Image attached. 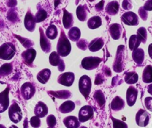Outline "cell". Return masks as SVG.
Segmentation results:
<instances>
[{"label":"cell","mask_w":152,"mask_h":128,"mask_svg":"<svg viewBox=\"0 0 152 128\" xmlns=\"http://www.w3.org/2000/svg\"><path fill=\"white\" fill-rule=\"evenodd\" d=\"M57 53L61 57H66L71 53V45L66 35L64 33L63 30H61L60 37L57 43Z\"/></svg>","instance_id":"6da1fadb"},{"label":"cell","mask_w":152,"mask_h":128,"mask_svg":"<svg viewBox=\"0 0 152 128\" xmlns=\"http://www.w3.org/2000/svg\"><path fill=\"white\" fill-rule=\"evenodd\" d=\"M16 54V48L11 43H5L0 46V59L8 60L12 59Z\"/></svg>","instance_id":"7a4b0ae2"},{"label":"cell","mask_w":152,"mask_h":128,"mask_svg":"<svg viewBox=\"0 0 152 128\" xmlns=\"http://www.w3.org/2000/svg\"><path fill=\"white\" fill-rule=\"evenodd\" d=\"M79 89L85 98L87 99L91 90V80L88 75L82 76L79 80Z\"/></svg>","instance_id":"3957f363"},{"label":"cell","mask_w":152,"mask_h":128,"mask_svg":"<svg viewBox=\"0 0 152 128\" xmlns=\"http://www.w3.org/2000/svg\"><path fill=\"white\" fill-rule=\"evenodd\" d=\"M8 115L10 121L13 123H19L22 118V112L17 103L13 102L8 109Z\"/></svg>","instance_id":"277c9868"},{"label":"cell","mask_w":152,"mask_h":128,"mask_svg":"<svg viewBox=\"0 0 152 128\" xmlns=\"http://www.w3.org/2000/svg\"><path fill=\"white\" fill-rule=\"evenodd\" d=\"M102 59L97 57H87L83 59L81 65L86 70H93L99 66Z\"/></svg>","instance_id":"5b68a950"},{"label":"cell","mask_w":152,"mask_h":128,"mask_svg":"<svg viewBox=\"0 0 152 128\" xmlns=\"http://www.w3.org/2000/svg\"><path fill=\"white\" fill-rule=\"evenodd\" d=\"M150 120V115L146 110L140 109L139 111L137 113L135 116V121L138 126L140 127H145L148 124Z\"/></svg>","instance_id":"8992f818"},{"label":"cell","mask_w":152,"mask_h":128,"mask_svg":"<svg viewBox=\"0 0 152 128\" xmlns=\"http://www.w3.org/2000/svg\"><path fill=\"white\" fill-rule=\"evenodd\" d=\"M94 116V109L89 105L83 106L79 112V121L80 122H86Z\"/></svg>","instance_id":"52a82bcc"},{"label":"cell","mask_w":152,"mask_h":128,"mask_svg":"<svg viewBox=\"0 0 152 128\" xmlns=\"http://www.w3.org/2000/svg\"><path fill=\"white\" fill-rule=\"evenodd\" d=\"M36 89L30 82H26L21 86V95L25 100H29L34 95Z\"/></svg>","instance_id":"ba28073f"},{"label":"cell","mask_w":152,"mask_h":128,"mask_svg":"<svg viewBox=\"0 0 152 128\" xmlns=\"http://www.w3.org/2000/svg\"><path fill=\"white\" fill-rule=\"evenodd\" d=\"M121 19L123 23L127 25L134 26V25H137L139 24V18H138V16L136 13L132 11H128L123 13Z\"/></svg>","instance_id":"9c48e42d"},{"label":"cell","mask_w":152,"mask_h":128,"mask_svg":"<svg viewBox=\"0 0 152 128\" xmlns=\"http://www.w3.org/2000/svg\"><path fill=\"white\" fill-rule=\"evenodd\" d=\"M125 48L123 46H119L117 49V57L114 63V70L116 72H121L123 68V51Z\"/></svg>","instance_id":"30bf717a"},{"label":"cell","mask_w":152,"mask_h":128,"mask_svg":"<svg viewBox=\"0 0 152 128\" xmlns=\"http://www.w3.org/2000/svg\"><path fill=\"white\" fill-rule=\"evenodd\" d=\"M9 90L10 88L7 87L3 92H0V113H4L8 109L9 104Z\"/></svg>","instance_id":"8fae6325"},{"label":"cell","mask_w":152,"mask_h":128,"mask_svg":"<svg viewBox=\"0 0 152 128\" xmlns=\"http://www.w3.org/2000/svg\"><path fill=\"white\" fill-rule=\"evenodd\" d=\"M75 79V76L73 72H65L61 74L58 77V83L65 86H71Z\"/></svg>","instance_id":"7c38bea8"},{"label":"cell","mask_w":152,"mask_h":128,"mask_svg":"<svg viewBox=\"0 0 152 128\" xmlns=\"http://www.w3.org/2000/svg\"><path fill=\"white\" fill-rule=\"evenodd\" d=\"M138 90L134 86H130L126 92V101L129 107H132L136 103L137 98Z\"/></svg>","instance_id":"4fadbf2b"},{"label":"cell","mask_w":152,"mask_h":128,"mask_svg":"<svg viewBox=\"0 0 152 128\" xmlns=\"http://www.w3.org/2000/svg\"><path fill=\"white\" fill-rule=\"evenodd\" d=\"M39 32H40V46H41L42 50L45 53H48L50 52V49H51V44H50V41L48 39L47 36L43 31V29L42 28H39Z\"/></svg>","instance_id":"5bb4252c"},{"label":"cell","mask_w":152,"mask_h":128,"mask_svg":"<svg viewBox=\"0 0 152 128\" xmlns=\"http://www.w3.org/2000/svg\"><path fill=\"white\" fill-rule=\"evenodd\" d=\"M24 23H25V28H26L28 31H34L36 27V23H37V22H36L35 17H34V16L32 14V13H31V11L30 10H28L26 15H25Z\"/></svg>","instance_id":"9a60e30c"},{"label":"cell","mask_w":152,"mask_h":128,"mask_svg":"<svg viewBox=\"0 0 152 128\" xmlns=\"http://www.w3.org/2000/svg\"><path fill=\"white\" fill-rule=\"evenodd\" d=\"M36 55H37V51L34 50V49L31 48V49H28L26 51L22 52V57L23 59L24 62L27 64V65H31L36 58Z\"/></svg>","instance_id":"2e32d148"},{"label":"cell","mask_w":152,"mask_h":128,"mask_svg":"<svg viewBox=\"0 0 152 128\" xmlns=\"http://www.w3.org/2000/svg\"><path fill=\"white\" fill-rule=\"evenodd\" d=\"M48 113V108L45 103L42 101L37 103L34 108V114L36 116L39 118H43L47 115Z\"/></svg>","instance_id":"e0dca14e"},{"label":"cell","mask_w":152,"mask_h":128,"mask_svg":"<svg viewBox=\"0 0 152 128\" xmlns=\"http://www.w3.org/2000/svg\"><path fill=\"white\" fill-rule=\"evenodd\" d=\"M63 124L67 128H79L80 121L75 116H68L63 119Z\"/></svg>","instance_id":"ac0fdd59"},{"label":"cell","mask_w":152,"mask_h":128,"mask_svg":"<svg viewBox=\"0 0 152 128\" xmlns=\"http://www.w3.org/2000/svg\"><path fill=\"white\" fill-rule=\"evenodd\" d=\"M132 58L137 65H142L145 59V53L142 49L138 48L132 52Z\"/></svg>","instance_id":"d6986e66"},{"label":"cell","mask_w":152,"mask_h":128,"mask_svg":"<svg viewBox=\"0 0 152 128\" xmlns=\"http://www.w3.org/2000/svg\"><path fill=\"white\" fill-rule=\"evenodd\" d=\"M109 33L111 37L114 40H118L120 38L122 34V27L120 24L114 23L109 26Z\"/></svg>","instance_id":"ffe728a7"},{"label":"cell","mask_w":152,"mask_h":128,"mask_svg":"<svg viewBox=\"0 0 152 128\" xmlns=\"http://www.w3.org/2000/svg\"><path fill=\"white\" fill-rule=\"evenodd\" d=\"M62 22L65 28L69 29L71 28L74 24V17L71 13H69L67 10H63V18H62Z\"/></svg>","instance_id":"44dd1931"},{"label":"cell","mask_w":152,"mask_h":128,"mask_svg":"<svg viewBox=\"0 0 152 128\" xmlns=\"http://www.w3.org/2000/svg\"><path fill=\"white\" fill-rule=\"evenodd\" d=\"M104 45V41L101 37H97L92 40L88 45V49L92 52H96L100 50Z\"/></svg>","instance_id":"7402d4cb"},{"label":"cell","mask_w":152,"mask_h":128,"mask_svg":"<svg viewBox=\"0 0 152 128\" xmlns=\"http://www.w3.org/2000/svg\"><path fill=\"white\" fill-rule=\"evenodd\" d=\"M50 74H51L50 70L48 69V68H45V69L41 70V71L37 74V78L39 83L45 84V83H46L48 81L49 78H50Z\"/></svg>","instance_id":"603a6c76"},{"label":"cell","mask_w":152,"mask_h":128,"mask_svg":"<svg viewBox=\"0 0 152 128\" xmlns=\"http://www.w3.org/2000/svg\"><path fill=\"white\" fill-rule=\"evenodd\" d=\"M125 107V102L120 96H116L111 104V110L114 111H120Z\"/></svg>","instance_id":"cb8c5ba5"},{"label":"cell","mask_w":152,"mask_h":128,"mask_svg":"<svg viewBox=\"0 0 152 128\" xmlns=\"http://www.w3.org/2000/svg\"><path fill=\"white\" fill-rule=\"evenodd\" d=\"M119 3L117 1H110L105 7V11L108 14L111 15V16H114L117 14L119 11Z\"/></svg>","instance_id":"d4e9b609"},{"label":"cell","mask_w":152,"mask_h":128,"mask_svg":"<svg viewBox=\"0 0 152 128\" xmlns=\"http://www.w3.org/2000/svg\"><path fill=\"white\" fill-rule=\"evenodd\" d=\"M75 108V104L72 101H66L61 104L59 110L62 113H68L72 112Z\"/></svg>","instance_id":"484cf974"},{"label":"cell","mask_w":152,"mask_h":128,"mask_svg":"<svg viewBox=\"0 0 152 128\" xmlns=\"http://www.w3.org/2000/svg\"><path fill=\"white\" fill-rule=\"evenodd\" d=\"M87 25L90 29H96L102 25V19L99 16H92L88 19Z\"/></svg>","instance_id":"4316f807"},{"label":"cell","mask_w":152,"mask_h":128,"mask_svg":"<svg viewBox=\"0 0 152 128\" xmlns=\"http://www.w3.org/2000/svg\"><path fill=\"white\" fill-rule=\"evenodd\" d=\"M142 81L145 83H152V66L151 65H148L144 68L142 72Z\"/></svg>","instance_id":"83f0119b"},{"label":"cell","mask_w":152,"mask_h":128,"mask_svg":"<svg viewBox=\"0 0 152 128\" xmlns=\"http://www.w3.org/2000/svg\"><path fill=\"white\" fill-rule=\"evenodd\" d=\"M81 36V31L77 27H72L68 31V38L74 42H77Z\"/></svg>","instance_id":"f1b7e54d"},{"label":"cell","mask_w":152,"mask_h":128,"mask_svg":"<svg viewBox=\"0 0 152 128\" xmlns=\"http://www.w3.org/2000/svg\"><path fill=\"white\" fill-rule=\"evenodd\" d=\"M142 43L141 40H140L139 37H137V35H132L130 37V39H129V49H130L131 51H133L135 49H138L139 46L140 45V43Z\"/></svg>","instance_id":"f546056e"},{"label":"cell","mask_w":152,"mask_h":128,"mask_svg":"<svg viewBox=\"0 0 152 128\" xmlns=\"http://www.w3.org/2000/svg\"><path fill=\"white\" fill-rule=\"evenodd\" d=\"M138 81V74L136 71H129L125 74V82L128 84H134Z\"/></svg>","instance_id":"4dcf8cb0"},{"label":"cell","mask_w":152,"mask_h":128,"mask_svg":"<svg viewBox=\"0 0 152 128\" xmlns=\"http://www.w3.org/2000/svg\"><path fill=\"white\" fill-rule=\"evenodd\" d=\"M77 18L81 22L86 21L87 18V8L86 5H79L77 8Z\"/></svg>","instance_id":"1f68e13d"},{"label":"cell","mask_w":152,"mask_h":128,"mask_svg":"<svg viewBox=\"0 0 152 128\" xmlns=\"http://www.w3.org/2000/svg\"><path fill=\"white\" fill-rule=\"evenodd\" d=\"M45 35L50 40H54L58 35V31L57 28L54 25H50L48 27L47 30H46Z\"/></svg>","instance_id":"d6a6232c"},{"label":"cell","mask_w":152,"mask_h":128,"mask_svg":"<svg viewBox=\"0 0 152 128\" xmlns=\"http://www.w3.org/2000/svg\"><path fill=\"white\" fill-rule=\"evenodd\" d=\"M94 99L96 101L99 107H103L105 103V98L101 90H96L94 94Z\"/></svg>","instance_id":"836d02e7"},{"label":"cell","mask_w":152,"mask_h":128,"mask_svg":"<svg viewBox=\"0 0 152 128\" xmlns=\"http://www.w3.org/2000/svg\"><path fill=\"white\" fill-rule=\"evenodd\" d=\"M50 95H53L57 98H61V99H67L71 96V92L68 90H62V91H56V92H48Z\"/></svg>","instance_id":"e575fe53"},{"label":"cell","mask_w":152,"mask_h":128,"mask_svg":"<svg viewBox=\"0 0 152 128\" xmlns=\"http://www.w3.org/2000/svg\"><path fill=\"white\" fill-rule=\"evenodd\" d=\"M60 55L56 51H53L49 56V62L53 66H58L61 62Z\"/></svg>","instance_id":"d590c367"},{"label":"cell","mask_w":152,"mask_h":128,"mask_svg":"<svg viewBox=\"0 0 152 128\" xmlns=\"http://www.w3.org/2000/svg\"><path fill=\"white\" fill-rule=\"evenodd\" d=\"M13 71V65L12 63H5L0 67V76L5 77L10 74Z\"/></svg>","instance_id":"8d00e7d4"},{"label":"cell","mask_w":152,"mask_h":128,"mask_svg":"<svg viewBox=\"0 0 152 128\" xmlns=\"http://www.w3.org/2000/svg\"><path fill=\"white\" fill-rule=\"evenodd\" d=\"M35 20L36 22H41L44 21L46 18L48 17V13L44 9L40 8L39 10L37 11V13L35 15Z\"/></svg>","instance_id":"74e56055"},{"label":"cell","mask_w":152,"mask_h":128,"mask_svg":"<svg viewBox=\"0 0 152 128\" xmlns=\"http://www.w3.org/2000/svg\"><path fill=\"white\" fill-rule=\"evenodd\" d=\"M137 37H139L140 40H141L142 43H145L147 40V31L145 28H143V27L140 28L137 30Z\"/></svg>","instance_id":"f35d334b"},{"label":"cell","mask_w":152,"mask_h":128,"mask_svg":"<svg viewBox=\"0 0 152 128\" xmlns=\"http://www.w3.org/2000/svg\"><path fill=\"white\" fill-rule=\"evenodd\" d=\"M111 120L113 122V128H128L127 124L123 121L114 118V117H111Z\"/></svg>","instance_id":"ab89813d"},{"label":"cell","mask_w":152,"mask_h":128,"mask_svg":"<svg viewBox=\"0 0 152 128\" xmlns=\"http://www.w3.org/2000/svg\"><path fill=\"white\" fill-rule=\"evenodd\" d=\"M16 37L19 39V41L21 42V43L24 46V47L27 48V49H31V47H32L33 45H34V43H33L31 40H29V39L21 37H19V36H16Z\"/></svg>","instance_id":"60d3db41"},{"label":"cell","mask_w":152,"mask_h":128,"mask_svg":"<svg viewBox=\"0 0 152 128\" xmlns=\"http://www.w3.org/2000/svg\"><path fill=\"white\" fill-rule=\"evenodd\" d=\"M77 46H78L79 49H80L81 50H86V49L88 48V42L85 39H81V40H79L77 43Z\"/></svg>","instance_id":"b9f144b4"},{"label":"cell","mask_w":152,"mask_h":128,"mask_svg":"<svg viewBox=\"0 0 152 128\" xmlns=\"http://www.w3.org/2000/svg\"><path fill=\"white\" fill-rule=\"evenodd\" d=\"M31 125L34 128H39L41 125V121H40V118L37 117V116H33L30 121Z\"/></svg>","instance_id":"7bdbcfd3"},{"label":"cell","mask_w":152,"mask_h":128,"mask_svg":"<svg viewBox=\"0 0 152 128\" xmlns=\"http://www.w3.org/2000/svg\"><path fill=\"white\" fill-rule=\"evenodd\" d=\"M46 123L49 127H54L56 124V119L53 115H49L46 119Z\"/></svg>","instance_id":"ee69618b"},{"label":"cell","mask_w":152,"mask_h":128,"mask_svg":"<svg viewBox=\"0 0 152 128\" xmlns=\"http://www.w3.org/2000/svg\"><path fill=\"white\" fill-rule=\"evenodd\" d=\"M122 6H123V8L126 10H131V9L132 8V7H133V6H132V2L131 0H123Z\"/></svg>","instance_id":"f6af8a7d"},{"label":"cell","mask_w":152,"mask_h":128,"mask_svg":"<svg viewBox=\"0 0 152 128\" xmlns=\"http://www.w3.org/2000/svg\"><path fill=\"white\" fill-rule=\"evenodd\" d=\"M7 18H8V19L10 21L16 22L18 19V15L16 12H14L13 10H11V11H10L7 13Z\"/></svg>","instance_id":"bcb514c9"},{"label":"cell","mask_w":152,"mask_h":128,"mask_svg":"<svg viewBox=\"0 0 152 128\" xmlns=\"http://www.w3.org/2000/svg\"><path fill=\"white\" fill-rule=\"evenodd\" d=\"M139 15L142 18V19H143V20H146L147 18H148V12H147L146 10L144 9L143 7H140Z\"/></svg>","instance_id":"7dc6e473"},{"label":"cell","mask_w":152,"mask_h":128,"mask_svg":"<svg viewBox=\"0 0 152 128\" xmlns=\"http://www.w3.org/2000/svg\"><path fill=\"white\" fill-rule=\"evenodd\" d=\"M145 105L147 110L152 112V97H147L145 98Z\"/></svg>","instance_id":"c3c4849f"},{"label":"cell","mask_w":152,"mask_h":128,"mask_svg":"<svg viewBox=\"0 0 152 128\" xmlns=\"http://www.w3.org/2000/svg\"><path fill=\"white\" fill-rule=\"evenodd\" d=\"M104 80H105V79H104L103 75H102V74H100V73H99V74H97L96 76V79H95V84L98 85L100 84V83H103Z\"/></svg>","instance_id":"681fc988"},{"label":"cell","mask_w":152,"mask_h":128,"mask_svg":"<svg viewBox=\"0 0 152 128\" xmlns=\"http://www.w3.org/2000/svg\"><path fill=\"white\" fill-rule=\"evenodd\" d=\"M144 9L147 11H151L152 10V0H147L143 6Z\"/></svg>","instance_id":"f907efd6"},{"label":"cell","mask_w":152,"mask_h":128,"mask_svg":"<svg viewBox=\"0 0 152 128\" xmlns=\"http://www.w3.org/2000/svg\"><path fill=\"white\" fill-rule=\"evenodd\" d=\"M103 7H104V0H102L100 2L96 4V6H95V8H96V10H97V11H101V10H102Z\"/></svg>","instance_id":"816d5d0a"},{"label":"cell","mask_w":152,"mask_h":128,"mask_svg":"<svg viewBox=\"0 0 152 128\" xmlns=\"http://www.w3.org/2000/svg\"><path fill=\"white\" fill-rule=\"evenodd\" d=\"M65 63H64L63 60H61L60 63H59V65H58V69H59V71H64V70H65Z\"/></svg>","instance_id":"f5cc1de1"},{"label":"cell","mask_w":152,"mask_h":128,"mask_svg":"<svg viewBox=\"0 0 152 128\" xmlns=\"http://www.w3.org/2000/svg\"><path fill=\"white\" fill-rule=\"evenodd\" d=\"M16 4V0H8L7 1V5L10 6V7H13Z\"/></svg>","instance_id":"db71d44e"},{"label":"cell","mask_w":152,"mask_h":128,"mask_svg":"<svg viewBox=\"0 0 152 128\" xmlns=\"http://www.w3.org/2000/svg\"><path fill=\"white\" fill-rule=\"evenodd\" d=\"M103 69H104V72H105V74H106V76L107 75H108V76L111 75V70H110V68H108V67L105 66L103 68Z\"/></svg>","instance_id":"11a10c76"},{"label":"cell","mask_w":152,"mask_h":128,"mask_svg":"<svg viewBox=\"0 0 152 128\" xmlns=\"http://www.w3.org/2000/svg\"><path fill=\"white\" fill-rule=\"evenodd\" d=\"M148 54H149L150 57L152 58V43L148 46Z\"/></svg>","instance_id":"9f6ffc18"},{"label":"cell","mask_w":152,"mask_h":128,"mask_svg":"<svg viewBox=\"0 0 152 128\" xmlns=\"http://www.w3.org/2000/svg\"><path fill=\"white\" fill-rule=\"evenodd\" d=\"M148 92H149L151 95H152V84L150 85V86L148 87Z\"/></svg>","instance_id":"6f0895ef"},{"label":"cell","mask_w":152,"mask_h":128,"mask_svg":"<svg viewBox=\"0 0 152 128\" xmlns=\"http://www.w3.org/2000/svg\"><path fill=\"white\" fill-rule=\"evenodd\" d=\"M9 128H18V127L16 126H15V125H11Z\"/></svg>","instance_id":"680465c9"},{"label":"cell","mask_w":152,"mask_h":128,"mask_svg":"<svg viewBox=\"0 0 152 128\" xmlns=\"http://www.w3.org/2000/svg\"><path fill=\"white\" fill-rule=\"evenodd\" d=\"M0 128H6L4 126V125H2V124H0Z\"/></svg>","instance_id":"91938a15"},{"label":"cell","mask_w":152,"mask_h":128,"mask_svg":"<svg viewBox=\"0 0 152 128\" xmlns=\"http://www.w3.org/2000/svg\"><path fill=\"white\" fill-rule=\"evenodd\" d=\"M80 128H88V127H85V126H82V127H80Z\"/></svg>","instance_id":"94428289"},{"label":"cell","mask_w":152,"mask_h":128,"mask_svg":"<svg viewBox=\"0 0 152 128\" xmlns=\"http://www.w3.org/2000/svg\"><path fill=\"white\" fill-rule=\"evenodd\" d=\"M89 1H90L91 2H92V1H94V0H89Z\"/></svg>","instance_id":"6125c7cd"},{"label":"cell","mask_w":152,"mask_h":128,"mask_svg":"<svg viewBox=\"0 0 152 128\" xmlns=\"http://www.w3.org/2000/svg\"><path fill=\"white\" fill-rule=\"evenodd\" d=\"M48 128H54V127H48Z\"/></svg>","instance_id":"be15d7a7"}]
</instances>
